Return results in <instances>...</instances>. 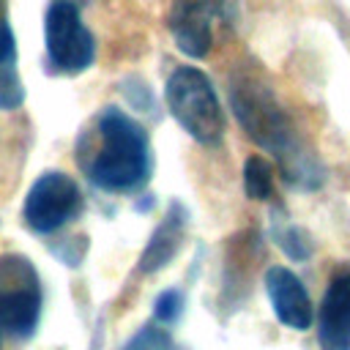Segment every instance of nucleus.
<instances>
[{"instance_id": "nucleus-6", "label": "nucleus", "mask_w": 350, "mask_h": 350, "mask_svg": "<svg viewBox=\"0 0 350 350\" xmlns=\"http://www.w3.org/2000/svg\"><path fill=\"white\" fill-rule=\"evenodd\" d=\"M230 0H172L167 27L180 52L205 57L213 49L216 27L227 19Z\"/></svg>"}, {"instance_id": "nucleus-2", "label": "nucleus", "mask_w": 350, "mask_h": 350, "mask_svg": "<svg viewBox=\"0 0 350 350\" xmlns=\"http://www.w3.org/2000/svg\"><path fill=\"white\" fill-rule=\"evenodd\" d=\"M150 148L145 129L120 109H104L96 129V150L88 175L107 191H129L148 178Z\"/></svg>"}, {"instance_id": "nucleus-5", "label": "nucleus", "mask_w": 350, "mask_h": 350, "mask_svg": "<svg viewBox=\"0 0 350 350\" xmlns=\"http://www.w3.org/2000/svg\"><path fill=\"white\" fill-rule=\"evenodd\" d=\"M82 194L66 172H44L25 197V224L33 232H55L79 211Z\"/></svg>"}, {"instance_id": "nucleus-9", "label": "nucleus", "mask_w": 350, "mask_h": 350, "mask_svg": "<svg viewBox=\"0 0 350 350\" xmlns=\"http://www.w3.org/2000/svg\"><path fill=\"white\" fill-rule=\"evenodd\" d=\"M38 323V293L30 287L0 293V331L11 336H30Z\"/></svg>"}, {"instance_id": "nucleus-10", "label": "nucleus", "mask_w": 350, "mask_h": 350, "mask_svg": "<svg viewBox=\"0 0 350 350\" xmlns=\"http://www.w3.org/2000/svg\"><path fill=\"white\" fill-rule=\"evenodd\" d=\"M180 241H183V213H180V208L175 205L172 213H170V216L156 227V232L150 235L148 249H145L142 257H139V268H142L145 273L159 271L161 265H167V262L175 257V252L180 249Z\"/></svg>"}, {"instance_id": "nucleus-7", "label": "nucleus", "mask_w": 350, "mask_h": 350, "mask_svg": "<svg viewBox=\"0 0 350 350\" xmlns=\"http://www.w3.org/2000/svg\"><path fill=\"white\" fill-rule=\"evenodd\" d=\"M265 290L273 314L293 331H306L314 323V309L304 282L284 265H271L265 271Z\"/></svg>"}, {"instance_id": "nucleus-11", "label": "nucleus", "mask_w": 350, "mask_h": 350, "mask_svg": "<svg viewBox=\"0 0 350 350\" xmlns=\"http://www.w3.org/2000/svg\"><path fill=\"white\" fill-rule=\"evenodd\" d=\"M243 189L252 200H268L273 191V167L262 156H249L243 164Z\"/></svg>"}, {"instance_id": "nucleus-1", "label": "nucleus", "mask_w": 350, "mask_h": 350, "mask_svg": "<svg viewBox=\"0 0 350 350\" xmlns=\"http://www.w3.org/2000/svg\"><path fill=\"white\" fill-rule=\"evenodd\" d=\"M230 101H232V112L241 120V126L246 129V134L260 148L279 156L290 180H304L309 186H314L320 180L312 153L298 142L287 112L279 107V101L268 85H262L252 74L238 77L230 88Z\"/></svg>"}, {"instance_id": "nucleus-4", "label": "nucleus", "mask_w": 350, "mask_h": 350, "mask_svg": "<svg viewBox=\"0 0 350 350\" xmlns=\"http://www.w3.org/2000/svg\"><path fill=\"white\" fill-rule=\"evenodd\" d=\"M44 44L49 66L60 74H82L96 57L93 33L82 22L77 0H52L44 19Z\"/></svg>"}, {"instance_id": "nucleus-13", "label": "nucleus", "mask_w": 350, "mask_h": 350, "mask_svg": "<svg viewBox=\"0 0 350 350\" xmlns=\"http://www.w3.org/2000/svg\"><path fill=\"white\" fill-rule=\"evenodd\" d=\"M180 312H183V295H180L178 290H164V293L156 298V306H153L156 320L172 323V320L180 317Z\"/></svg>"}, {"instance_id": "nucleus-12", "label": "nucleus", "mask_w": 350, "mask_h": 350, "mask_svg": "<svg viewBox=\"0 0 350 350\" xmlns=\"http://www.w3.org/2000/svg\"><path fill=\"white\" fill-rule=\"evenodd\" d=\"M25 98L16 66H0V109H14Z\"/></svg>"}, {"instance_id": "nucleus-14", "label": "nucleus", "mask_w": 350, "mask_h": 350, "mask_svg": "<svg viewBox=\"0 0 350 350\" xmlns=\"http://www.w3.org/2000/svg\"><path fill=\"white\" fill-rule=\"evenodd\" d=\"M0 66H16V41L8 22L0 19Z\"/></svg>"}, {"instance_id": "nucleus-8", "label": "nucleus", "mask_w": 350, "mask_h": 350, "mask_svg": "<svg viewBox=\"0 0 350 350\" xmlns=\"http://www.w3.org/2000/svg\"><path fill=\"white\" fill-rule=\"evenodd\" d=\"M317 336L323 350H350V273L331 282L320 304Z\"/></svg>"}, {"instance_id": "nucleus-3", "label": "nucleus", "mask_w": 350, "mask_h": 350, "mask_svg": "<svg viewBox=\"0 0 350 350\" xmlns=\"http://www.w3.org/2000/svg\"><path fill=\"white\" fill-rule=\"evenodd\" d=\"M167 107L178 126L202 145H216L224 134V109L211 79L191 66H180L167 79Z\"/></svg>"}]
</instances>
